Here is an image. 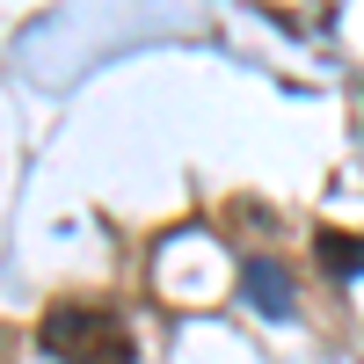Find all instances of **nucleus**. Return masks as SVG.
<instances>
[{
  "mask_svg": "<svg viewBox=\"0 0 364 364\" xmlns=\"http://www.w3.org/2000/svg\"><path fill=\"white\" fill-rule=\"evenodd\" d=\"M314 248H321V269H328V277H364V233L321 226V233H314Z\"/></svg>",
  "mask_w": 364,
  "mask_h": 364,
  "instance_id": "obj_3",
  "label": "nucleus"
},
{
  "mask_svg": "<svg viewBox=\"0 0 364 364\" xmlns=\"http://www.w3.org/2000/svg\"><path fill=\"white\" fill-rule=\"evenodd\" d=\"M240 291L255 299V314H269V321H291V306H299V291H291V277L269 255H248L240 262Z\"/></svg>",
  "mask_w": 364,
  "mask_h": 364,
  "instance_id": "obj_2",
  "label": "nucleus"
},
{
  "mask_svg": "<svg viewBox=\"0 0 364 364\" xmlns=\"http://www.w3.org/2000/svg\"><path fill=\"white\" fill-rule=\"evenodd\" d=\"M37 343H44V357H58V364H139L132 328L117 321L109 306H51V314L37 321Z\"/></svg>",
  "mask_w": 364,
  "mask_h": 364,
  "instance_id": "obj_1",
  "label": "nucleus"
}]
</instances>
